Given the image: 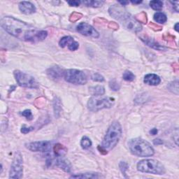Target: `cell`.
<instances>
[{
	"label": "cell",
	"instance_id": "obj_11",
	"mask_svg": "<svg viewBox=\"0 0 179 179\" xmlns=\"http://www.w3.org/2000/svg\"><path fill=\"white\" fill-rule=\"evenodd\" d=\"M121 22L125 28L133 32H139L142 30L141 24L129 13L124 17Z\"/></svg>",
	"mask_w": 179,
	"mask_h": 179
},
{
	"label": "cell",
	"instance_id": "obj_19",
	"mask_svg": "<svg viewBox=\"0 0 179 179\" xmlns=\"http://www.w3.org/2000/svg\"><path fill=\"white\" fill-rule=\"evenodd\" d=\"M101 177H102V176L99 173L95 172L80 173L70 176L71 178H99Z\"/></svg>",
	"mask_w": 179,
	"mask_h": 179
},
{
	"label": "cell",
	"instance_id": "obj_35",
	"mask_svg": "<svg viewBox=\"0 0 179 179\" xmlns=\"http://www.w3.org/2000/svg\"><path fill=\"white\" fill-rule=\"evenodd\" d=\"M32 130H34V127H26L25 125H23V127H22V128H21V132L23 134H28V133H29V132H30L31 131H32Z\"/></svg>",
	"mask_w": 179,
	"mask_h": 179
},
{
	"label": "cell",
	"instance_id": "obj_4",
	"mask_svg": "<svg viewBox=\"0 0 179 179\" xmlns=\"http://www.w3.org/2000/svg\"><path fill=\"white\" fill-rule=\"evenodd\" d=\"M137 170L141 172L152 174L163 175L166 172L165 168L160 161L153 159H147L139 161L137 164Z\"/></svg>",
	"mask_w": 179,
	"mask_h": 179
},
{
	"label": "cell",
	"instance_id": "obj_39",
	"mask_svg": "<svg viewBox=\"0 0 179 179\" xmlns=\"http://www.w3.org/2000/svg\"><path fill=\"white\" fill-rule=\"evenodd\" d=\"M164 39H165L166 41H174V36L171 35L170 34H166L165 36H164Z\"/></svg>",
	"mask_w": 179,
	"mask_h": 179
},
{
	"label": "cell",
	"instance_id": "obj_30",
	"mask_svg": "<svg viewBox=\"0 0 179 179\" xmlns=\"http://www.w3.org/2000/svg\"><path fill=\"white\" fill-rule=\"evenodd\" d=\"M83 15L80 13H78V12H73L72 13L70 17H69V21L72 23H75V22L78 21V20H80L82 18Z\"/></svg>",
	"mask_w": 179,
	"mask_h": 179
},
{
	"label": "cell",
	"instance_id": "obj_5",
	"mask_svg": "<svg viewBox=\"0 0 179 179\" xmlns=\"http://www.w3.org/2000/svg\"><path fill=\"white\" fill-rule=\"evenodd\" d=\"M115 99L112 97L93 96L88 100V109L93 112L99 111L104 109H110L114 105Z\"/></svg>",
	"mask_w": 179,
	"mask_h": 179
},
{
	"label": "cell",
	"instance_id": "obj_13",
	"mask_svg": "<svg viewBox=\"0 0 179 179\" xmlns=\"http://www.w3.org/2000/svg\"><path fill=\"white\" fill-rule=\"evenodd\" d=\"M109 12L113 18L119 21H121V20L129 13L121 5H113L109 8Z\"/></svg>",
	"mask_w": 179,
	"mask_h": 179
},
{
	"label": "cell",
	"instance_id": "obj_43",
	"mask_svg": "<svg viewBox=\"0 0 179 179\" xmlns=\"http://www.w3.org/2000/svg\"><path fill=\"white\" fill-rule=\"evenodd\" d=\"M153 144H155V145H161V144H163V141L160 139H156L153 141Z\"/></svg>",
	"mask_w": 179,
	"mask_h": 179
},
{
	"label": "cell",
	"instance_id": "obj_23",
	"mask_svg": "<svg viewBox=\"0 0 179 179\" xmlns=\"http://www.w3.org/2000/svg\"><path fill=\"white\" fill-rule=\"evenodd\" d=\"M154 20L158 23L164 24L167 21V18H166V16L165 13H162V12H157L154 15Z\"/></svg>",
	"mask_w": 179,
	"mask_h": 179
},
{
	"label": "cell",
	"instance_id": "obj_38",
	"mask_svg": "<svg viewBox=\"0 0 179 179\" xmlns=\"http://www.w3.org/2000/svg\"><path fill=\"white\" fill-rule=\"evenodd\" d=\"M108 27H109V28L114 29V30H117L119 28L118 24L116 23H115V22H110V23H109V24H108Z\"/></svg>",
	"mask_w": 179,
	"mask_h": 179
},
{
	"label": "cell",
	"instance_id": "obj_1",
	"mask_svg": "<svg viewBox=\"0 0 179 179\" xmlns=\"http://www.w3.org/2000/svg\"><path fill=\"white\" fill-rule=\"evenodd\" d=\"M1 26L14 37L28 42H39L44 40L48 36L46 31L38 30L30 24L11 16L2 18Z\"/></svg>",
	"mask_w": 179,
	"mask_h": 179
},
{
	"label": "cell",
	"instance_id": "obj_32",
	"mask_svg": "<svg viewBox=\"0 0 179 179\" xmlns=\"http://www.w3.org/2000/svg\"><path fill=\"white\" fill-rule=\"evenodd\" d=\"M91 79L94 81L97 82H103L104 80V78L99 73H94L92 75Z\"/></svg>",
	"mask_w": 179,
	"mask_h": 179
},
{
	"label": "cell",
	"instance_id": "obj_7",
	"mask_svg": "<svg viewBox=\"0 0 179 179\" xmlns=\"http://www.w3.org/2000/svg\"><path fill=\"white\" fill-rule=\"evenodd\" d=\"M14 76L20 86L28 88H38L39 87V83L35 78L28 73L16 70L14 72Z\"/></svg>",
	"mask_w": 179,
	"mask_h": 179
},
{
	"label": "cell",
	"instance_id": "obj_15",
	"mask_svg": "<svg viewBox=\"0 0 179 179\" xmlns=\"http://www.w3.org/2000/svg\"><path fill=\"white\" fill-rule=\"evenodd\" d=\"M47 75L52 79H60L64 76V71L58 66H53L48 69Z\"/></svg>",
	"mask_w": 179,
	"mask_h": 179
},
{
	"label": "cell",
	"instance_id": "obj_21",
	"mask_svg": "<svg viewBox=\"0 0 179 179\" xmlns=\"http://www.w3.org/2000/svg\"><path fill=\"white\" fill-rule=\"evenodd\" d=\"M90 93L93 96H101L105 93L104 88L102 85H96V86L90 87L89 88Z\"/></svg>",
	"mask_w": 179,
	"mask_h": 179
},
{
	"label": "cell",
	"instance_id": "obj_28",
	"mask_svg": "<svg viewBox=\"0 0 179 179\" xmlns=\"http://www.w3.org/2000/svg\"><path fill=\"white\" fill-rule=\"evenodd\" d=\"M168 89L170 90L171 92H172L175 94L178 95V80H175L172 83H170V84L168 85Z\"/></svg>",
	"mask_w": 179,
	"mask_h": 179
},
{
	"label": "cell",
	"instance_id": "obj_8",
	"mask_svg": "<svg viewBox=\"0 0 179 179\" xmlns=\"http://www.w3.org/2000/svg\"><path fill=\"white\" fill-rule=\"evenodd\" d=\"M23 175V158L21 152H16L14 155L9 172V178H21Z\"/></svg>",
	"mask_w": 179,
	"mask_h": 179
},
{
	"label": "cell",
	"instance_id": "obj_3",
	"mask_svg": "<svg viewBox=\"0 0 179 179\" xmlns=\"http://www.w3.org/2000/svg\"><path fill=\"white\" fill-rule=\"evenodd\" d=\"M128 147L131 153L138 157H150L153 156L155 153V151L151 144L141 138H135L129 140Z\"/></svg>",
	"mask_w": 179,
	"mask_h": 179
},
{
	"label": "cell",
	"instance_id": "obj_36",
	"mask_svg": "<svg viewBox=\"0 0 179 179\" xmlns=\"http://www.w3.org/2000/svg\"><path fill=\"white\" fill-rule=\"evenodd\" d=\"M120 168H121L122 172L124 174H125V171L126 170H127V169H128V165H127L126 162H121L120 163Z\"/></svg>",
	"mask_w": 179,
	"mask_h": 179
},
{
	"label": "cell",
	"instance_id": "obj_45",
	"mask_svg": "<svg viewBox=\"0 0 179 179\" xmlns=\"http://www.w3.org/2000/svg\"><path fill=\"white\" fill-rule=\"evenodd\" d=\"M158 129L155 128H153L150 131V134H152V135H155V134H157V133H158Z\"/></svg>",
	"mask_w": 179,
	"mask_h": 179
},
{
	"label": "cell",
	"instance_id": "obj_37",
	"mask_svg": "<svg viewBox=\"0 0 179 179\" xmlns=\"http://www.w3.org/2000/svg\"><path fill=\"white\" fill-rule=\"evenodd\" d=\"M43 98L41 97V98H38V99H36L35 100V105L36 106V107H42V106H43V104H45V99H43L42 102H41V99H42Z\"/></svg>",
	"mask_w": 179,
	"mask_h": 179
},
{
	"label": "cell",
	"instance_id": "obj_44",
	"mask_svg": "<svg viewBox=\"0 0 179 179\" xmlns=\"http://www.w3.org/2000/svg\"><path fill=\"white\" fill-rule=\"evenodd\" d=\"M171 4L173 5V8L176 10V12H178V2H171Z\"/></svg>",
	"mask_w": 179,
	"mask_h": 179
},
{
	"label": "cell",
	"instance_id": "obj_22",
	"mask_svg": "<svg viewBox=\"0 0 179 179\" xmlns=\"http://www.w3.org/2000/svg\"><path fill=\"white\" fill-rule=\"evenodd\" d=\"M83 4L87 6L93 7V8H98L101 7L104 4V1L102 0H90V1H84Z\"/></svg>",
	"mask_w": 179,
	"mask_h": 179
},
{
	"label": "cell",
	"instance_id": "obj_27",
	"mask_svg": "<svg viewBox=\"0 0 179 179\" xmlns=\"http://www.w3.org/2000/svg\"><path fill=\"white\" fill-rule=\"evenodd\" d=\"M122 78L126 81H133L135 79V75L129 70H126L122 74Z\"/></svg>",
	"mask_w": 179,
	"mask_h": 179
},
{
	"label": "cell",
	"instance_id": "obj_40",
	"mask_svg": "<svg viewBox=\"0 0 179 179\" xmlns=\"http://www.w3.org/2000/svg\"><path fill=\"white\" fill-rule=\"evenodd\" d=\"M67 3L71 6H78L80 4V1H68Z\"/></svg>",
	"mask_w": 179,
	"mask_h": 179
},
{
	"label": "cell",
	"instance_id": "obj_25",
	"mask_svg": "<svg viewBox=\"0 0 179 179\" xmlns=\"http://www.w3.org/2000/svg\"><path fill=\"white\" fill-rule=\"evenodd\" d=\"M53 106H54V111H55V116L58 117L59 115H60L61 109H62V105H61L60 99H58V98H55V99H54Z\"/></svg>",
	"mask_w": 179,
	"mask_h": 179
},
{
	"label": "cell",
	"instance_id": "obj_16",
	"mask_svg": "<svg viewBox=\"0 0 179 179\" xmlns=\"http://www.w3.org/2000/svg\"><path fill=\"white\" fill-rule=\"evenodd\" d=\"M19 9L22 13L26 15L32 14L36 12V7L29 2H21L19 4Z\"/></svg>",
	"mask_w": 179,
	"mask_h": 179
},
{
	"label": "cell",
	"instance_id": "obj_42",
	"mask_svg": "<svg viewBox=\"0 0 179 179\" xmlns=\"http://www.w3.org/2000/svg\"><path fill=\"white\" fill-rule=\"evenodd\" d=\"M173 136H175V139H173V140L175 141L176 144L178 146V129H176V133L173 132Z\"/></svg>",
	"mask_w": 179,
	"mask_h": 179
},
{
	"label": "cell",
	"instance_id": "obj_41",
	"mask_svg": "<svg viewBox=\"0 0 179 179\" xmlns=\"http://www.w3.org/2000/svg\"><path fill=\"white\" fill-rule=\"evenodd\" d=\"M98 150H99V153L103 154V155H106V154L108 153V151L106 150V149L103 148V147L102 146H99L97 147Z\"/></svg>",
	"mask_w": 179,
	"mask_h": 179
},
{
	"label": "cell",
	"instance_id": "obj_47",
	"mask_svg": "<svg viewBox=\"0 0 179 179\" xmlns=\"http://www.w3.org/2000/svg\"><path fill=\"white\" fill-rule=\"evenodd\" d=\"M132 4H141L142 1H132L131 2Z\"/></svg>",
	"mask_w": 179,
	"mask_h": 179
},
{
	"label": "cell",
	"instance_id": "obj_46",
	"mask_svg": "<svg viewBox=\"0 0 179 179\" xmlns=\"http://www.w3.org/2000/svg\"><path fill=\"white\" fill-rule=\"evenodd\" d=\"M119 3L121 4V6H125V5L129 4V2H122V1H120Z\"/></svg>",
	"mask_w": 179,
	"mask_h": 179
},
{
	"label": "cell",
	"instance_id": "obj_6",
	"mask_svg": "<svg viewBox=\"0 0 179 179\" xmlns=\"http://www.w3.org/2000/svg\"><path fill=\"white\" fill-rule=\"evenodd\" d=\"M63 77L65 78L66 81L76 85H84L88 80L85 73L78 69L64 71Z\"/></svg>",
	"mask_w": 179,
	"mask_h": 179
},
{
	"label": "cell",
	"instance_id": "obj_29",
	"mask_svg": "<svg viewBox=\"0 0 179 179\" xmlns=\"http://www.w3.org/2000/svg\"><path fill=\"white\" fill-rule=\"evenodd\" d=\"M135 19L139 23H142L144 24L146 23L147 21H148V19H147V15L145 12H141V13L137 14L135 16Z\"/></svg>",
	"mask_w": 179,
	"mask_h": 179
},
{
	"label": "cell",
	"instance_id": "obj_18",
	"mask_svg": "<svg viewBox=\"0 0 179 179\" xmlns=\"http://www.w3.org/2000/svg\"><path fill=\"white\" fill-rule=\"evenodd\" d=\"M141 40L145 43L146 45H148L150 47L153 48L154 49H156L158 50H166V48H165V46H162L160 44L155 42L153 39H152L151 38H148L146 36V37H141Z\"/></svg>",
	"mask_w": 179,
	"mask_h": 179
},
{
	"label": "cell",
	"instance_id": "obj_12",
	"mask_svg": "<svg viewBox=\"0 0 179 179\" xmlns=\"http://www.w3.org/2000/svg\"><path fill=\"white\" fill-rule=\"evenodd\" d=\"M76 30L82 35L89 36V37L98 38L99 34L93 27L86 23H80L77 25Z\"/></svg>",
	"mask_w": 179,
	"mask_h": 179
},
{
	"label": "cell",
	"instance_id": "obj_26",
	"mask_svg": "<svg viewBox=\"0 0 179 179\" xmlns=\"http://www.w3.org/2000/svg\"><path fill=\"white\" fill-rule=\"evenodd\" d=\"M150 6L155 11H161L163 7V2L162 1H159V0L151 1L150 2Z\"/></svg>",
	"mask_w": 179,
	"mask_h": 179
},
{
	"label": "cell",
	"instance_id": "obj_2",
	"mask_svg": "<svg viewBox=\"0 0 179 179\" xmlns=\"http://www.w3.org/2000/svg\"><path fill=\"white\" fill-rule=\"evenodd\" d=\"M122 127L118 122L115 121L108 128L104 138L102 141V146L107 151L114 148L122 136Z\"/></svg>",
	"mask_w": 179,
	"mask_h": 179
},
{
	"label": "cell",
	"instance_id": "obj_9",
	"mask_svg": "<svg viewBox=\"0 0 179 179\" xmlns=\"http://www.w3.org/2000/svg\"><path fill=\"white\" fill-rule=\"evenodd\" d=\"M46 160V165L48 166H56L65 172L69 173L72 171V165L70 162L64 157L57 156L53 158V156H48Z\"/></svg>",
	"mask_w": 179,
	"mask_h": 179
},
{
	"label": "cell",
	"instance_id": "obj_24",
	"mask_svg": "<svg viewBox=\"0 0 179 179\" xmlns=\"http://www.w3.org/2000/svg\"><path fill=\"white\" fill-rule=\"evenodd\" d=\"M92 144L91 140L88 136H84L82 137L81 141H80V146H81L83 149L87 150V149L90 148L92 146Z\"/></svg>",
	"mask_w": 179,
	"mask_h": 179
},
{
	"label": "cell",
	"instance_id": "obj_33",
	"mask_svg": "<svg viewBox=\"0 0 179 179\" xmlns=\"http://www.w3.org/2000/svg\"><path fill=\"white\" fill-rule=\"evenodd\" d=\"M22 116H24V117H26L27 120L28 121H31V120L33 119V116H32V113L31 110L29 109H26L23 111L21 113Z\"/></svg>",
	"mask_w": 179,
	"mask_h": 179
},
{
	"label": "cell",
	"instance_id": "obj_17",
	"mask_svg": "<svg viewBox=\"0 0 179 179\" xmlns=\"http://www.w3.org/2000/svg\"><path fill=\"white\" fill-rule=\"evenodd\" d=\"M144 82L149 85H158L160 83L161 79L159 76L155 73H148L144 77Z\"/></svg>",
	"mask_w": 179,
	"mask_h": 179
},
{
	"label": "cell",
	"instance_id": "obj_34",
	"mask_svg": "<svg viewBox=\"0 0 179 179\" xmlns=\"http://www.w3.org/2000/svg\"><path fill=\"white\" fill-rule=\"evenodd\" d=\"M148 26L150 27L152 29H153V30H155V31H160L162 30V28L161 26L158 25V24H157L156 23H150L148 24Z\"/></svg>",
	"mask_w": 179,
	"mask_h": 179
},
{
	"label": "cell",
	"instance_id": "obj_14",
	"mask_svg": "<svg viewBox=\"0 0 179 179\" xmlns=\"http://www.w3.org/2000/svg\"><path fill=\"white\" fill-rule=\"evenodd\" d=\"M59 45L61 48H65L66 46H67L68 48L72 51L76 50L79 47V43L70 36H64L61 39L60 42H59Z\"/></svg>",
	"mask_w": 179,
	"mask_h": 179
},
{
	"label": "cell",
	"instance_id": "obj_48",
	"mask_svg": "<svg viewBox=\"0 0 179 179\" xmlns=\"http://www.w3.org/2000/svg\"><path fill=\"white\" fill-rule=\"evenodd\" d=\"M178 23H176V25H175V30L176 31V32H178Z\"/></svg>",
	"mask_w": 179,
	"mask_h": 179
},
{
	"label": "cell",
	"instance_id": "obj_10",
	"mask_svg": "<svg viewBox=\"0 0 179 179\" xmlns=\"http://www.w3.org/2000/svg\"><path fill=\"white\" fill-rule=\"evenodd\" d=\"M53 142L50 141H40L26 144L25 147L32 152H50L52 149Z\"/></svg>",
	"mask_w": 179,
	"mask_h": 179
},
{
	"label": "cell",
	"instance_id": "obj_20",
	"mask_svg": "<svg viewBox=\"0 0 179 179\" xmlns=\"http://www.w3.org/2000/svg\"><path fill=\"white\" fill-rule=\"evenodd\" d=\"M53 151L56 156L64 157L67 153V148L60 144H56L53 146Z\"/></svg>",
	"mask_w": 179,
	"mask_h": 179
},
{
	"label": "cell",
	"instance_id": "obj_31",
	"mask_svg": "<svg viewBox=\"0 0 179 179\" xmlns=\"http://www.w3.org/2000/svg\"><path fill=\"white\" fill-rule=\"evenodd\" d=\"M109 87L114 91H117V90H120V88H121L119 83L115 79H113L109 82Z\"/></svg>",
	"mask_w": 179,
	"mask_h": 179
}]
</instances>
